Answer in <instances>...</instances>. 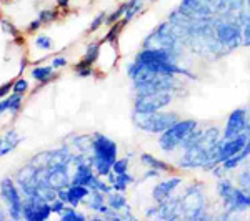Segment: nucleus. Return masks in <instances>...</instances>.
Wrapping results in <instances>:
<instances>
[{"label": "nucleus", "instance_id": "nucleus-1", "mask_svg": "<svg viewBox=\"0 0 250 221\" xmlns=\"http://www.w3.org/2000/svg\"><path fill=\"white\" fill-rule=\"evenodd\" d=\"M222 142V128L217 125H208L204 128L200 138L192 147L180 151L177 158V168L180 170H204L212 171L219 160V147Z\"/></svg>", "mask_w": 250, "mask_h": 221}, {"label": "nucleus", "instance_id": "nucleus-2", "mask_svg": "<svg viewBox=\"0 0 250 221\" xmlns=\"http://www.w3.org/2000/svg\"><path fill=\"white\" fill-rule=\"evenodd\" d=\"M180 204H182V220L204 221L213 218L207 211L208 200L205 195V183L200 180L185 184L182 195H180Z\"/></svg>", "mask_w": 250, "mask_h": 221}, {"label": "nucleus", "instance_id": "nucleus-3", "mask_svg": "<svg viewBox=\"0 0 250 221\" xmlns=\"http://www.w3.org/2000/svg\"><path fill=\"white\" fill-rule=\"evenodd\" d=\"M117 155H119V147L112 138H108L104 133L92 135L90 151H88V163L94 166L95 173L102 178L112 171Z\"/></svg>", "mask_w": 250, "mask_h": 221}, {"label": "nucleus", "instance_id": "nucleus-4", "mask_svg": "<svg viewBox=\"0 0 250 221\" xmlns=\"http://www.w3.org/2000/svg\"><path fill=\"white\" fill-rule=\"evenodd\" d=\"M142 48H164V50L170 52L180 62H182L185 50H187L182 43L179 32L168 20H164L157 27H154V30L144 38Z\"/></svg>", "mask_w": 250, "mask_h": 221}, {"label": "nucleus", "instance_id": "nucleus-5", "mask_svg": "<svg viewBox=\"0 0 250 221\" xmlns=\"http://www.w3.org/2000/svg\"><path fill=\"white\" fill-rule=\"evenodd\" d=\"M215 193L224 210H229L235 216L250 211V191L237 186L230 178H220L215 183Z\"/></svg>", "mask_w": 250, "mask_h": 221}, {"label": "nucleus", "instance_id": "nucleus-6", "mask_svg": "<svg viewBox=\"0 0 250 221\" xmlns=\"http://www.w3.org/2000/svg\"><path fill=\"white\" fill-rule=\"evenodd\" d=\"M180 120V115L177 111L160 110L152 113H142V111H132V123L137 130L148 135H160L165 130H168L173 123Z\"/></svg>", "mask_w": 250, "mask_h": 221}, {"label": "nucleus", "instance_id": "nucleus-7", "mask_svg": "<svg viewBox=\"0 0 250 221\" xmlns=\"http://www.w3.org/2000/svg\"><path fill=\"white\" fill-rule=\"evenodd\" d=\"M197 127H200V123L195 118H180L177 123L165 130L164 133L159 135L157 138V145L159 148L167 155H172L175 151L180 150V145L184 143V140L195 130Z\"/></svg>", "mask_w": 250, "mask_h": 221}, {"label": "nucleus", "instance_id": "nucleus-8", "mask_svg": "<svg viewBox=\"0 0 250 221\" xmlns=\"http://www.w3.org/2000/svg\"><path fill=\"white\" fill-rule=\"evenodd\" d=\"M215 38L225 50V54H232V52L242 47V25L235 18L219 17L215 23Z\"/></svg>", "mask_w": 250, "mask_h": 221}, {"label": "nucleus", "instance_id": "nucleus-9", "mask_svg": "<svg viewBox=\"0 0 250 221\" xmlns=\"http://www.w3.org/2000/svg\"><path fill=\"white\" fill-rule=\"evenodd\" d=\"M177 95L170 92H155V93L134 95V111L152 113V111L167 110L175 102Z\"/></svg>", "mask_w": 250, "mask_h": 221}, {"label": "nucleus", "instance_id": "nucleus-10", "mask_svg": "<svg viewBox=\"0 0 250 221\" xmlns=\"http://www.w3.org/2000/svg\"><path fill=\"white\" fill-rule=\"evenodd\" d=\"M0 196H2V200L7 203L10 218H14V220L23 218V215H22L23 200H22V195H20V190L15 186L14 180L3 178L2 182H0Z\"/></svg>", "mask_w": 250, "mask_h": 221}, {"label": "nucleus", "instance_id": "nucleus-11", "mask_svg": "<svg viewBox=\"0 0 250 221\" xmlns=\"http://www.w3.org/2000/svg\"><path fill=\"white\" fill-rule=\"evenodd\" d=\"M247 118H249L247 107H239L235 110H232L227 116L225 127L222 128V138L227 140L247 131Z\"/></svg>", "mask_w": 250, "mask_h": 221}, {"label": "nucleus", "instance_id": "nucleus-12", "mask_svg": "<svg viewBox=\"0 0 250 221\" xmlns=\"http://www.w3.org/2000/svg\"><path fill=\"white\" fill-rule=\"evenodd\" d=\"M184 182L185 180L182 175H170L168 178L160 180L152 188V200L154 202H164V200L172 198L177 193V190L184 184Z\"/></svg>", "mask_w": 250, "mask_h": 221}, {"label": "nucleus", "instance_id": "nucleus-13", "mask_svg": "<svg viewBox=\"0 0 250 221\" xmlns=\"http://www.w3.org/2000/svg\"><path fill=\"white\" fill-rule=\"evenodd\" d=\"M177 9L190 18H205L215 15V9L202 0H180Z\"/></svg>", "mask_w": 250, "mask_h": 221}, {"label": "nucleus", "instance_id": "nucleus-14", "mask_svg": "<svg viewBox=\"0 0 250 221\" xmlns=\"http://www.w3.org/2000/svg\"><path fill=\"white\" fill-rule=\"evenodd\" d=\"M22 215L29 221H45L52 215L50 203L39 202V200H23Z\"/></svg>", "mask_w": 250, "mask_h": 221}, {"label": "nucleus", "instance_id": "nucleus-15", "mask_svg": "<svg viewBox=\"0 0 250 221\" xmlns=\"http://www.w3.org/2000/svg\"><path fill=\"white\" fill-rule=\"evenodd\" d=\"M249 138H250V135L247 133V131H244V133H240V135H237V136H232V138H227V140L222 138L220 147H219V160H220V163H224L225 160H229L230 156L237 155L239 151H242V148L247 145Z\"/></svg>", "mask_w": 250, "mask_h": 221}, {"label": "nucleus", "instance_id": "nucleus-16", "mask_svg": "<svg viewBox=\"0 0 250 221\" xmlns=\"http://www.w3.org/2000/svg\"><path fill=\"white\" fill-rule=\"evenodd\" d=\"M68 166L70 165H60V166L47 168V178L45 182L55 190H62V188H68L72 183V176L68 173Z\"/></svg>", "mask_w": 250, "mask_h": 221}, {"label": "nucleus", "instance_id": "nucleus-17", "mask_svg": "<svg viewBox=\"0 0 250 221\" xmlns=\"http://www.w3.org/2000/svg\"><path fill=\"white\" fill-rule=\"evenodd\" d=\"M160 206L159 220L164 221H175L182 220V204H180V195H173L172 198L157 202Z\"/></svg>", "mask_w": 250, "mask_h": 221}, {"label": "nucleus", "instance_id": "nucleus-18", "mask_svg": "<svg viewBox=\"0 0 250 221\" xmlns=\"http://www.w3.org/2000/svg\"><path fill=\"white\" fill-rule=\"evenodd\" d=\"M97 178H99V175L95 173L94 166L90 163H79L75 165V173L72 176L70 184H83V186H88L92 190Z\"/></svg>", "mask_w": 250, "mask_h": 221}, {"label": "nucleus", "instance_id": "nucleus-19", "mask_svg": "<svg viewBox=\"0 0 250 221\" xmlns=\"http://www.w3.org/2000/svg\"><path fill=\"white\" fill-rule=\"evenodd\" d=\"M87 208L99 213V215H104V218H105V215L110 211L107 204V195L99 190H90V195L87 196Z\"/></svg>", "mask_w": 250, "mask_h": 221}, {"label": "nucleus", "instance_id": "nucleus-20", "mask_svg": "<svg viewBox=\"0 0 250 221\" xmlns=\"http://www.w3.org/2000/svg\"><path fill=\"white\" fill-rule=\"evenodd\" d=\"M139 160L145 168H155V170L162 171V173H168V175L175 173V168H173L170 163H167L162 158H157V156L152 153H145L144 151V153L139 155Z\"/></svg>", "mask_w": 250, "mask_h": 221}, {"label": "nucleus", "instance_id": "nucleus-21", "mask_svg": "<svg viewBox=\"0 0 250 221\" xmlns=\"http://www.w3.org/2000/svg\"><path fill=\"white\" fill-rule=\"evenodd\" d=\"M249 156H250V138H249L247 145L242 148V151H239L237 155L230 156L229 160H225L222 165H224V168L229 171V173H232V171H235V170H239V168L244 166V163L247 162Z\"/></svg>", "mask_w": 250, "mask_h": 221}, {"label": "nucleus", "instance_id": "nucleus-22", "mask_svg": "<svg viewBox=\"0 0 250 221\" xmlns=\"http://www.w3.org/2000/svg\"><path fill=\"white\" fill-rule=\"evenodd\" d=\"M100 45H102V42L99 43H90V45H87L85 48V55H83V58L80 60L79 63H75L74 65V70H79V68H85V67H94L95 62L99 60L100 57Z\"/></svg>", "mask_w": 250, "mask_h": 221}, {"label": "nucleus", "instance_id": "nucleus-23", "mask_svg": "<svg viewBox=\"0 0 250 221\" xmlns=\"http://www.w3.org/2000/svg\"><path fill=\"white\" fill-rule=\"evenodd\" d=\"M67 190H68V204L74 208H77L80 203L85 202L87 196L90 195V188L83 186V184H70Z\"/></svg>", "mask_w": 250, "mask_h": 221}, {"label": "nucleus", "instance_id": "nucleus-24", "mask_svg": "<svg viewBox=\"0 0 250 221\" xmlns=\"http://www.w3.org/2000/svg\"><path fill=\"white\" fill-rule=\"evenodd\" d=\"M107 204L110 210L114 211H122L125 206L128 204L125 191H115L112 190L110 193H107Z\"/></svg>", "mask_w": 250, "mask_h": 221}, {"label": "nucleus", "instance_id": "nucleus-25", "mask_svg": "<svg viewBox=\"0 0 250 221\" xmlns=\"http://www.w3.org/2000/svg\"><path fill=\"white\" fill-rule=\"evenodd\" d=\"M55 68L54 67H35L32 68V78H35L39 83H42V85H45L48 83L50 80L57 78V74H54Z\"/></svg>", "mask_w": 250, "mask_h": 221}, {"label": "nucleus", "instance_id": "nucleus-26", "mask_svg": "<svg viewBox=\"0 0 250 221\" xmlns=\"http://www.w3.org/2000/svg\"><path fill=\"white\" fill-rule=\"evenodd\" d=\"M145 9V2H140V0H127V12H125L122 22L127 25L132 18H135L140 12H144Z\"/></svg>", "mask_w": 250, "mask_h": 221}, {"label": "nucleus", "instance_id": "nucleus-27", "mask_svg": "<svg viewBox=\"0 0 250 221\" xmlns=\"http://www.w3.org/2000/svg\"><path fill=\"white\" fill-rule=\"evenodd\" d=\"M20 143V138L17 136V131L15 130H10L7 131L5 136L2 138V150H0V156L10 153L12 150H15V147Z\"/></svg>", "mask_w": 250, "mask_h": 221}, {"label": "nucleus", "instance_id": "nucleus-28", "mask_svg": "<svg viewBox=\"0 0 250 221\" xmlns=\"http://www.w3.org/2000/svg\"><path fill=\"white\" fill-rule=\"evenodd\" d=\"M37 196L42 202H47V203H52L54 200H57V190L52 188L50 184L42 182V183H37Z\"/></svg>", "mask_w": 250, "mask_h": 221}, {"label": "nucleus", "instance_id": "nucleus-29", "mask_svg": "<svg viewBox=\"0 0 250 221\" xmlns=\"http://www.w3.org/2000/svg\"><path fill=\"white\" fill-rule=\"evenodd\" d=\"M134 183H135V176L130 175L127 171V173L117 175L115 183L112 184V190H115V191H125L128 186H130V184H134Z\"/></svg>", "mask_w": 250, "mask_h": 221}, {"label": "nucleus", "instance_id": "nucleus-30", "mask_svg": "<svg viewBox=\"0 0 250 221\" xmlns=\"http://www.w3.org/2000/svg\"><path fill=\"white\" fill-rule=\"evenodd\" d=\"M125 12H127V2H125V3H122V5H120L119 9H117V10H114V12H112V14H108V15H107L105 25H107V27H112V25H115L117 22H120V20L124 18Z\"/></svg>", "mask_w": 250, "mask_h": 221}, {"label": "nucleus", "instance_id": "nucleus-31", "mask_svg": "<svg viewBox=\"0 0 250 221\" xmlns=\"http://www.w3.org/2000/svg\"><path fill=\"white\" fill-rule=\"evenodd\" d=\"M125 27V23L120 20V22H117L115 25H112L110 27V30L107 32V35L102 38V43L104 42H108V43H115L117 40H119V35H120V32H122V29Z\"/></svg>", "mask_w": 250, "mask_h": 221}, {"label": "nucleus", "instance_id": "nucleus-32", "mask_svg": "<svg viewBox=\"0 0 250 221\" xmlns=\"http://www.w3.org/2000/svg\"><path fill=\"white\" fill-rule=\"evenodd\" d=\"M235 184H237V186H240V188H244V190L250 191V168L244 166L239 173H237Z\"/></svg>", "mask_w": 250, "mask_h": 221}, {"label": "nucleus", "instance_id": "nucleus-33", "mask_svg": "<svg viewBox=\"0 0 250 221\" xmlns=\"http://www.w3.org/2000/svg\"><path fill=\"white\" fill-rule=\"evenodd\" d=\"M60 218H62V221H83L85 220V215H82V213H79L74 206L67 204L65 211L60 215Z\"/></svg>", "mask_w": 250, "mask_h": 221}, {"label": "nucleus", "instance_id": "nucleus-34", "mask_svg": "<svg viewBox=\"0 0 250 221\" xmlns=\"http://www.w3.org/2000/svg\"><path fill=\"white\" fill-rule=\"evenodd\" d=\"M128 166H130V158L128 156H124V158H117L114 166H112V171L115 175H122V173H127L128 171Z\"/></svg>", "mask_w": 250, "mask_h": 221}, {"label": "nucleus", "instance_id": "nucleus-35", "mask_svg": "<svg viewBox=\"0 0 250 221\" xmlns=\"http://www.w3.org/2000/svg\"><path fill=\"white\" fill-rule=\"evenodd\" d=\"M107 15H108V14H107L105 10L99 12V14H97L95 17H94V20H92V22H90V25H88V32H90V34H94V32L99 30L100 27H102L104 23H105Z\"/></svg>", "mask_w": 250, "mask_h": 221}, {"label": "nucleus", "instance_id": "nucleus-36", "mask_svg": "<svg viewBox=\"0 0 250 221\" xmlns=\"http://www.w3.org/2000/svg\"><path fill=\"white\" fill-rule=\"evenodd\" d=\"M39 18L42 23H52L59 18V12L57 9H43V10H40Z\"/></svg>", "mask_w": 250, "mask_h": 221}, {"label": "nucleus", "instance_id": "nucleus-37", "mask_svg": "<svg viewBox=\"0 0 250 221\" xmlns=\"http://www.w3.org/2000/svg\"><path fill=\"white\" fill-rule=\"evenodd\" d=\"M35 45H37L40 50H52L54 48V40H52L48 35H39L35 38Z\"/></svg>", "mask_w": 250, "mask_h": 221}, {"label": "nucleus", "instance_id": "nucleus-38", "mask_svg": "<svg viewBox=\"0 0 250 221\" xmlns=\"http://www.w3.org/2000/svg\"><path fill=\"white\" fill-rule=\"evenodd\" d=\"M10 103H9V111L10 113H17L22 107V100H23V95H19V93H12L9 96Z\"/></svg>", "mask_w": 250, "mask_h": 221}, {"label": "nucleus", "instance_id": "nucleus-39", "mask_svg": "<svg viewBox=\"0 0 250 221\" xmlns=\"http://www.w3.org/2000/svg\"><path fill=\"white\" fill-rule=\"evenodd\" d=\"M29 90V82L25 78H17L14 82V88H12V93H19V95H23L27 93Z\"/></svg>", "mask_w": 250, "mask_h": 221}, {"label": "nucleus", "instance_id": "nucleus-40", "mask_svg": "<svg viewBox=\"0 0 250 221\" xmlns=\"http://www.w3.org/2000/svg\"><path fill=\"white\" fill-rule=\"evenodd\" d=\"M0 23H2V30L5 32L7 35H12V37H19V29L12 22H9V20H5V18H2V20H0Z\"/></svg>", "mask_w": 250, "mask_h": 221}, {"label": "nucleus", "instance_id": "nucleus-41", "mask_svg": "<svg viewBox=\"0 0 250 221\" xmlns=\"http://www.w3.org/2000/svg\"><path fill=\"white\" fill-rule=\"evenodd\" d=\"M144 215H145V218L159 220V215H160V206H159V203L154 202V204H152V206H147V208H145Z\"/></svg>", "mask_w": 250, "mask_h": 221}, {"label": "nucleus", "instance_id": "nucleus-42", "mask_svg": "<svg viewBox=\"0 0 250 221\" xmlns=\"http://www.w3.org/2000/svg\"><path fill=\"white\" fill-rule=\"evenodd\" d=\"M162 171L155 170V168H147L145 173L142 175V182H147V180H160L162 178Z\"/></svg>", "mask_w": 250, "mask_h": 221}, {"label": "nucleus", "instance_id": "nucleus-43", "mask_svg": "<svg viewBox=\"0 0 250 221\" xmlns=\"http://www.w3.org/2000/svg\"><path fill=\"white\" fill-rule=\"evenodd\" d=\"M50 208H52V213H57V215H62L63 211H65V208H67V203L63 202V200H54V202L50 203Z\"/></svg>", "mask_w": 250, "mask_h": 221}, {"label": "nucleus", "instance_id": "nucleus-44", "mask_svg": "<svg viewBox=\"0 0 250 221\" xmlns=\"http://www.w3.org/2000/svg\"><path fill=\"white\" fill-rule=\"evenodd\" d=\"M75 74H77V77H80V78H87V77L95 75V70H94V67H85V68H79V70H75Z\"/></svg>", "mask_w": 250, "mask_h": 221}, {"label": "nucleus", "instance_id": "nucleus-45", "mask_svg": "<svg viewBox=\"0 0 250 221\" xmlns=\"http://www.w3.org/2000/svg\"><path fill=\"white\" fill-rule=\"evenodd\" d=\"M12 88H14V82H7L3 85H0V98H5L12 92Z\"/></svg>", "mask_w": 250, "mask_h": 221}, {"label": "nucleus", "instance_id": "nucleus-46", "mask_svg": "<svg viewBox=\"0 0 250 221\" xmlns=\"http://www.w3.org/2000/svg\"><path fill=\"white\" fill-rule=\"evenodd\" d=\"M67 58L65 57H54L52 58V63L50 65L54 67V68H63V67H67Z\"/></svg>", "mask_w": 250, "mask_h": 221}, {"label": "nucleus", "instance_id": "nucleus-47", "mask_svg": "<svg viewBox=\"0 0 250 221\" xmlns=\"http://www.w3.org/2000/svg\"><path fill=\"white\" fill-rule=\"evenodd\" d=\"M9 103H10L9 96H5V98H2V100H0V115H2L3 111H7V110H9Z\"/></svg>", "mask_w": 250, "mask_h": 221}, {"label": "nucleus", "instance_id": "nucleus-48", "mask_svg": "<svg viewBox=\"0 0 250 221\" xmlns=\"http://www.w3.org/2000/svg\"><path fill=\"white\" fill-rule=\"evenodd\" d=\"M57 198L63 200V202L68 204V190H67V188H62V190L57 191Z\"/></svg>", "mask_w": 250, "mask_h": 221}, {"label": "nucleus", "instance_id": "nucleus-49", "mask_svg": "<svg viewBox=\"0 0 250 221\" xmlns=\"http://www.w3.org/2000/svg\"><path fill=\"white\" fill-rule=\"evenodd\" d=\"M40 25H42V22H40V18L32 20L30 25H29V32H35V30H39V29H40Z\"/></svg>", "mask_w": 250, "mask_h": 221}, {"label": "nucleus", "instance_id": "nucleus-50", "mask_svg": "<svg viewBox=\"0 0 250 221\" xmlns=\"http://www.w3.org/2000/svg\"><path fill=\"white\" fill-rule=\"evenodd\" d=\"M68 5H70V0H57L59 9H68Z\"/></svg>", "mask_w": 250, "mask_h": 221}, {"label": "nucleus", "instance_id": "nucleus-51", "mask_svg": "<svg viewBox=\"0 0 250 221\" xmlns=\"http://www.w3.org/2000/svg\"><path fill=\"white\" fill-rule=\"evenodd\" d=\"M247 110H249V118H247V133L250 135V105L247 107Z\"/></svg>", "mask_w": 250, "mask_h": 221}, {"label": "nucleus", "instance_id": "nucleus-52", "mask_svg": "<svg viewBox=\"0 0 250 221\" xmlns=\"http://www.w3.org/2000/svg\"><path fill=\"white\" fill-rule=\"evenodd\" d=\"M25 65H27V60H22V63H20V72H22L23 68H25Z\"/></svg>", "mask_w": 250, "mask_h": 221}, {"label": "nucleus", "instance_id": "nucleus-53", "mask_svg": "<svg viewBox=\"0 0 250 221\" xmlns=\"http://www.w3.org/2000/svg\"><path fill=\"white\" fill-rule=\"evenodd\" d=\"M244 166H247V168H250V156H249V158H247V162H245V163H244Z\"/></svg>", "mask_w": 250, "mask_h": 221}, {"label": "nucleus", "instance_id": "nucleus-54", "mask_svg": "<svg viewBox=\"0 0 250 221\" xmlns=\"http://www.w3.org/2000/svg\"><path fill=\"white\" fill-rule=\"evenodd\" d=\"M245 3H247V7H250V0H245Z\"/></svg>", "mask_w": 250, "mask_h": 221}, {"label": "nucleus", "instance_id": "nucleus-55", "mask_svg": "<svg viewBox=\"0 0 250 221\" xmlns=\"http://www.w3.org/2000/svg\"><path fill=\"white\" fill-rule=\"evenodd\" d=\"M0 150H2V138H0Z\"/></svg>", "mask_w": 250, "mask_h": 221}, {"label": "nucleus", "instance_id": "nucleus-56", "mask_svg": "<svg viewBox=\"0 0 250 221\" xmlns=\"http://www.w3.org/2000/svg\"><path fill=\"white\" fill-rule=\"evenodd\" d=\"M148 2H152V3H154V2H159V0H148Z\"/></svg>", "mask_w": 250, "mask_h": 221}, {"label": "nucleus", "instance_id": "nucleus-57", "mask_svg": "<svg viewBox=\"0 0 250 221\" xmlns=\"http://www.w3.org/2000/svg\"><path fill=\"white\" fill-rule=\"evenodd\" d=\"M140 2H148V0H140Z\"/></svg>", "mask_w": 250, "mask_h": 221}, {"label": "nucleus", "instance_id": "nucleus-58", "mask_svg": "<svg viewBox=\"0 0 250 221\" xmlns=\"http://www.w3.org/2000/svg\"><path fill=\"white\" fill-rule=\"evenodd\" d=\"M0 5H2V0H0Z\"/></svg>", "mask_w": 250, "mask_h": 221}]
</instances>
